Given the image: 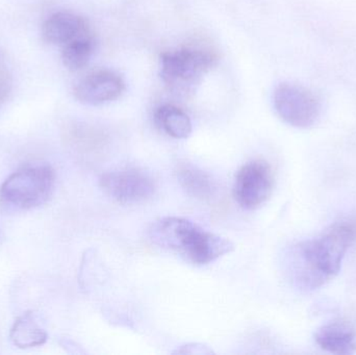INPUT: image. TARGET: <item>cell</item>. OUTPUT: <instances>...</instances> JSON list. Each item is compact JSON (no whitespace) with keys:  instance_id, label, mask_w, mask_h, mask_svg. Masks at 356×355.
Here are the masks:
<instances>
[{"instance_id":"1","label":"cell","mask_w":356,"mask_h":355,"mask_svg":"<svg viewBox=\"0 0 356 355\" xmlns=\"http://www.w3.org/2000/svg\"><path fill=\"white\" fill-rule=\"evenodd\" d=\"M356 240L353 223L334 224L320 237L293 246L288 266L295 283L305 290H315L334 279Z\"/></svg>"},{"instance_id":"2","label":"cell","mask_w":356,"mask_h":355,"mask_svg":"<svg viewBox=\"0 0 356 355\" xmlns=\"http://www.w3.org/2000/svg\"><path fill=\"white\" fill-rule=\"evenodd\" d=\"M152 243L195 266L211 264L234 251L230 240L216 235L181 217L159 219L149 229Z\"/></svg>"},{"instance_id":"3","label":"cell","mask_w":356,"mask_h":355,"mask_svg":"<svg viewBox=\"0 0 356 355\" xmlns=\"http://www.w3.org/2000/svg\"><path fill=\"white\" fill-rule=\"evenodd\" d=\"M54 185L56 172L49 165L23 167L2 183L0 202L10 210H33L49 200Z\"/></svg>"},{"instance_id":"4","label":"cell","mask_w":356,"mask_h":355,"mask_svg":"<svg viewBox=\"0 0 356 355\" xmlns=\"http://www.w3.org/2000/svg\"><path fill=\"white\" fill-rule=\"evenodd\" d=\"M217 60L213 52L200 48L164 52L161 56V77L172 91L190 93Z\"/></svg>"},{"instance_id":"5","label":"cell","mask_w":356,"mask_h":355,"mask_svg":"<svg viewBox=\"0 0 356 355\" xmlns=\"http://www.w3.org/2000/svg\"><path fill=\"white\" fill-rule=\"evenodd\" d=\"M278 116L291 126L309 129L321 114V104L313 92L302 85L280 83L273 95Z\"/></svg>"},{"instance_id":"6","label":"cell","mask_w":356,"mask_h":355,"mask_svg":"<svg viewBox=\"0 0 356 355\" xmlns=\"http://www.w3.org/2000/svg\"><path fill=\"white\" fill-rule=\"evenodd\" d=\"M100 187L108 197L121 204L146 201L154 196L156 188L149 173L135 167L104 173L100 179Z\"/></svg>"},{"instance_id":"7","label":"cell","mask_w":356,"mask_h":355,"mask_svg":"<svg viewBox=\"0 0 356 355\" xmlns=\"http://www.w3.org/2000/svg\"><path fill=\"white\" fill-rule=\"evenodd\" d=\"M273 187V172L269 164L263 160H251L236 174L234 199L245 210H254L269 199Z\"/></svg>"},{"instance_id":"8","label":"cell","mask_w":356,"mask_h":355,"mask_svg":"<svg viewBox=\"0 0 356 355\" xmlns=\"http://www.w3.org/2000/svg\"><path fill=\"white\" fill-rule=\"evenodd\" d=\"M125 91L122 77L114 71L96 70L75 83L73 94L76 100L88 106H100L118 99Z\"/></svg>"},{"instance_id":"9","label":"cell","mask_w":356,"mask_h":355,"mask_svg":"<svg viewBox=\"0 0 356 355\" xmlns=\"http://www.w3.org/2000/svg\"><path fill=\"white\" fill-rule=\"evenodd\" d=\"M92 35L89 23L83 17L68 10L50 15L42 25L44 41L65 46L79 38Z\"/></svg>"},{"instance_id":"10","label":"cell","mask_w":356,"mask_h":355,"mask_svg":"<svg viewBox=\"0 0 356 355\" xmlns=\"http://www.w3.org/2000/svg\"><path fill=\"white\" fill-rule=\"evenodd\" d=\"M315 341L328 354L351 355L356 352V331L347 321H332L315 333Z\"/></svg>"},{"instance_id":"11","label":"cell","mask_w":356,"mask_h":355,"mask_svg":"<svg viewBox=\"0 0 356 355\" xmlns=\"http://www.w3.org/2000/svg\"><path fill=\"white\" fill-rule=\"evenodd\" d=\"M10 338L17 347L29 349L44 345L47 341V333L38 323L33 313H25L15 320Z\"/></svg>"},{"instance_id":"12","label":"cell","mask_w":356,"mask_h":355,"mask_svg":"<svg viewBox=\"0 0 356 355\" xmlns=\"http://www.w3.org/2000/svg\"><path fill=\"white\" fill-rule=\"evenodd\" d=\"M177 179L186 193L199 199H209L216 193V183L211 175L192 165H181Z\"/></svg>"},{"instance_id":"13","label":"cell","mask_w":356,"mask_h":355,"mask_svg":"<svg viewBox=\"0 0 356 355\" xmlns=\"http://www.w3.org/2000/svg\"><path fill=\"white\" fill-rule=\"evenodd\" d=\"M154 119L158 126L175 139H186L192 133L190 117L173 104L159 106Z\"/></svg>"},{"instance_id":"14","label":"cell","mask_w":356,"mask_h":355,"mask_svg":"<svg viewBox=\"0 0 356 355\" xmlns=\"http://www.w3.org/2000/svg\"><path fill=\"white\" fill-rule=\"evenodd\" d=\"M94 46H95V43H94L92 35L79 38V39L66 44L63 46V64L68 70L73 71V72L85 68L91 60Z\"/></svg>"},{"instance_id":"15","label":"cell","mask_w":356,"mask_h":355,"mask_svg":"<svg viewBox=\"0 0 356 355\" xmlns=\"http://www.w3.org/2000/svg\"><path fill=\"white\" fill-rule=\"evenodd\" d=\"M12 90V76L8 69L0 64V106L6 102Z\"/></svg>"}]
</instances>
